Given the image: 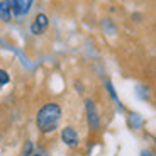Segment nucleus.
<instances>
[{"label":"nucleus","instance_id":"f257e3e1","mask_svg":"<svg viewBox=\"0 0 156 156\" xmlns=\"http://www.w3.org/2000/svg\"><path fill=\"white\" fill-rule=\"evenodd\" d=\"M63 117V109L58 102H48L36 112V127L41 134H51L58 129Z\"/></svg>","mask_w":156,"mask_h":156},{"label":"nucleus","instance_id":"f03ea898","mask_svg":"<svg viewBox=\"0 0 156 156\" xmlns=\"http://www.w3.org/2000/svg\"><path fill=\"white\" fill-rule=\"evenodd\" d=\"M85 114H87L88 127L92 131H98L100 129V115H98V109L92 98H87L85 100Z\"/></svg>","mask_w":156,"mask_h":156},{"label":"nucleus","instance_id":"1a4fd4ad","mask_svg":"<svg viewBox=\"0 0 156 156\" xmlns=\"http://www.w3.org/2000/svg\"><path fill=\"white\" fill-rule=\"evenodd\" d=\"M32 153H34V144L31 141H27V144H26V148L22 151V156H32Z\"/></svg>","mask_w":156,"mask_h":156},{"label":"nucleus","instance_id":"f8f14e48","mask_svg":"<svg viewBox=\"0 0 156 156\" xmlns=\"http://www.w3.org/2000/svg\"><path fill=\"white\" fill-rule=\"evenodd\" d=\"M32 156H41V154H32Z\"/></svg>","mask_w":156,"mask_h":156},{"label":"nucleus","instance_id":"423d86ee","mask_svg":"<svg viewBox=\"0 0 156 156\" xmlns=\"http://www.w3.org/2000/svg\"><path fill=\"white\" fill-rule=\"evenodd\" d=\"M10 19H12L10 0H0V20L2 22H10Z\"/></svg>","mask_w":156,"mask_h":156},{"label":"nucleus","instance_id":"0eeeda50","mask_svg":"<svg viewBox=\"0 0 156 156\" xmlns=\"http://www.w3.org/2000/svg\"><path fill=\"white\" fill-rule=\"evenodd\" d=\"M105 87H107V92H109L110 98H112V100L115 102L117 105L121 107V102H119V97H117V94H115V90H114V85H112V82H107V83H105Z\"/></svg>","mask_w":156,"mask_h":156},{"label":"nucleus","instance_id":"7ed1b4c3","mask_svg":"<svg viewBox=\"0 0 156 156\" xmlns=\"http://www.w3.org/2000/svg\"><path fill=\"white\" fill-rule=\"evenodd\" d=\"M61 141L68 148H78V144H80V136H78L76 129L71 127V126L63 127L61 129Z\"/></svg>","mask_w":156,"mask_h":156},{"label":"nucleus","instance_id":"9b49d317","mask_svg":"<svg viewBox=\"0 0 156 156\" xmlns=\"http://www.w3.org/2000/svg\"><path fill=\"white\" fill-rule=\"evenodd\" d=\"M154 80H156V68H154Z\"/></svg>","mask_w":156,"mask_h":156},{"label":"nucleus","instance_id":"6e6552de","mask_svg":"<svg viewBox=\"0 0 156 156\" xmlns=\"http://www.w3.org/2000/svg\"><path fill=\"white\" fill-rule=\"evenodd\" d=\"M9 82H10V76H9V73H7L5 70H2V68H0V87L7 85Z\"/></svg>","mask_w":156,"mask_h":156},{"label":"nucleus","instance_id":"39448f33","mask_svg":"<svg viewBox=\"0 0 156 156\" xmlns=\"http://www.w3.org/2000/svg\"><path fill=\"white\" fill-rule=\"evenodd\" d=\"M34 0H10L12 5V16L14 17H22L31 10Z\"/></svg>","mask_w":156,"mask_h":156},{"label":"nucleus","instance_id":"20e7f679","mask_svg":"<svg viewBox=\"0 0 156 156\" xmlns=\"http://www.w3.org/2000/svg\"><path fill=\"white\" fill-rule=\"evenodd\" d=\"M48 27H49V17H48L46 14H43V12H39L31 24V32L34 36H41V34L46 32Z\"/></svg>","mask_w":156,"mask_h":156},{"label":"nucleus","instance_id":"9d476101","mask_svg":"<svg viewBox=\"0 0 156 156\" xmlns=\"http://www.w3.org/2000/svg\"><path fill=\"white\" fill-rule=\"evenodd\" d=\"M141 156H154V153H153L151 149H143V151H141Z\"/></svg>","mask_w":156,"mask_h":156}]
</instances>
